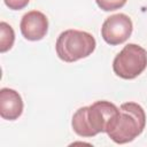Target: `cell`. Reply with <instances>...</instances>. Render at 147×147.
<instances>
[{"mask_svg":"<svg viewBox=\"0 0 147 147\" xmlns=\"http://www.w3.org/2000/svg\"><path fill=\"white\" fill-rule=\"evenodd\" d=\"M119 113L109 101H96L87 107L79 108L72 116L71 125L80 137H94L101 132H108Z\"/></svg>","mask_w":147,"mask_h":147,"instance_id":"cell-1","label":"cell"},{"mask_svg":"<svg viewBox=\"0 0 147 147\" xmlns=\"http://www.w3.org/2000/svg\"><path fill=\"white\" fill-rule=\"evenodd\" d=\"M145 125L144 108L136 102H125L121 105L118 116L107 134L116 144H126L141 134Z\"/></svg>","mask_w":147,"mask_h":147,"instance_id":"cell-2","label":"cell"},{"mask_svg":"<svg viewBox=\"0 0 147 147\" xmlns=\"http://www.w3.org/2000/svg\"><path fill=\"white\" fill-rule=\"evenodd\" d=\"M96 46L94 37L85 31L69 29L63 31L56 40L57 56L64 62H75L91 55Z\"/></svg>","mask_w":147,"mask_h":147,"instance_id":"cell-3","label":"cell"},{"mask_svg":"<svg viewBox=\"0 0 147 147\" xmlns=\"http://www.w3.org/2000/svg\"><path fill=\"white\" fill-rule=\"evenodd\" d=\"M147 67V52L137 44H127L115 56L113 70L123 79L138 77Z\"/></svg>","mask_w":147,"mask_h":147,"instance_id":"cell-4","label":"cell"},{"mask_svg":"<svg viewBox=\"0 0 147 147\" xmlns=\"http://www.w3.org/2000/svg\"><path fill=\"white\" fill-rule=\"evenodd\" d=\"M133 30L131 18L125 14H115L106 18L101 28V36L109 45H119L126 41Z\"/></svg>","mask_w":147,"mask_h":147,"instance_id":"cell-5","label":"cell"},{"mask_svg":"<svg viewBox=\"0 0 147 147\" xmlns=\"http://www.w3.org/2000/svg\"><path fill=\"white\" fill-rule=\"evenodd\" d=\"M20 28L25 39L31 41L41 40L48 31V20L44 13L31 10L23 15Z\"/></svg>","mask_w":147,"mask_h":147,"instance_id":"cell-6","label":"cell"},{"mask_svg":"<svg viewBox=\"0 0 147 147\" xmlns=\"http://www.w3.org/2000/svg\"><path fill=\"white\" fill-rule=\"evenodd\" d=\"M23 111V101L18 92L3 87L0 91V115L3 119L15 121Z\"/></svg>","mask_w":147,"mask_h":147,"instance_id":"cell-7","label":"cell"},{"mask_svg":"<svg viewBox=\"0 0 147 147\" xmlns=\"http://www.w3.org/2000/svg\"><path fill=\"white\" fill-rule=\"evenodd\" d=\"M0 52L5 53L13 47L15 41V33L13 28L6 22L0 23Z\"/></svg>","mask_w":147,"mask_h":147,"instance_id":"cell-8","label":"cell"},{"mask_svg":"<svg viewBox=\"0 0 147 147\" xmlns=\"http://www.w3.org/2000/svg\"><path fill=\"white\" fill-rule=\"evenodd\" d=\"M95 2L102 10L111 11L122 8L126 3V0H95Z\"/></svg>","mask_w":147,"mask_h":147,"instance_id":"cell-9","label":"cell"},{"mask_svg":"<svg viewBox=\"0 0 147 147\" xmlns=\"http://www.w3.org/2000/svg\"><path fill=\"white\" fill-rule=\"evenodd\" d=\"M3 1H5V5L9 9H13V10L23 9L30 2V0H3Z\"/></svg>","mask_w":147,"mask_h":147,"instance_id":"cell-10","label":"cell"}]
</instances>
